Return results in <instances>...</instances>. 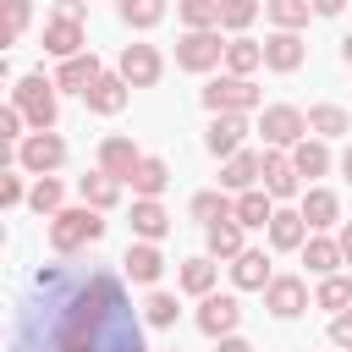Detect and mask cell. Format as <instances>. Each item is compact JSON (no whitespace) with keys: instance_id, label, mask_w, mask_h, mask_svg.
<instances>
[{"instance_id":"obj_1","label":"cell","mask_w":352,"mask_h":352,"mask_svg":"<svg viewBox=\"0 0 352 352\" xmlns=\"http://www.w3.org/2000/svg\"><path fill=\"white\" fill-rule=\"evenodd\" d=\"M60 308L66 314H60V324H55L44 352H143L121 280L88 275L82 286H72V297Z\"/></svg>"},{"instance_id":"obj_2","label":"cell","mask_w":352,"mask_h":352,"mask_svg":"<svg viewBox=\"0 0 352 352\" xmlns=\"http://www.w3.org/2000/svg\"><path fill=\"white\" fill-rule=\"evenodd\" d=\"M99 236H104V220H99L94 204L50 214V248H55V253H77L82 242H99Z\"/></svg>"},{"instance_id":"obj_3","label":"cell","mask_w":352,"mask_h":352,"mask_svg":"<svg viewBox=\"0 0 352 352\" xmlns=\"http://www.w3.org/2000/svg\"><path fill=\"white\" fill-rule=\"evenodd\" d=\"M11 104L33 121V132H50V126H55V82H44V77H22L16 94H11Z\"/></svg>"},{"instance_id":"obj_4","label":"cell","mask_w":352,"mask_h":352,"mask_svg":"<svg viewBox=\"0 0 352 352\" xmlns=\"http://www.w3.org/2000/svg\"><path fill=\"white\" fill-rule=\"evenodd\" d=\"M220 55H226V44H220L214 28H192V33L176 44V66H182V72H209Z\"/></svg>"},{"instance_id":"obj_5","label":"cell","mask_w":352,"mask_h":352,"mask_svg":"<svg viewBox=\"0 0 352 352\" xmlns=\"http://www.w3.org/2000/svg\"><path fill=\"white\" fill-rule=\"evenodd\" d=\"M258 132H264V143H270V148H286V143H302L308 116H302L297 104H270V110H264V121H258Z\"/></svg>"},{"instance_id":"obj_6","label":"cell","mask_w":352,"mask_h":352,"mask_svg":"<svg viewBox=\"0 0 352 352\" xmlns=\"http://www.w3.org/2000/svg\"><path fill=\"white\" fill-rule=\"evenodd\" d=\"M204 104H209L214 116H220V110H253V104H258V88L231 72V77H214V82L204 88Z\"/></svg>"},{"instance_id":"obj_7","label":"cell","mask_w":352,"mask_h":352,"mask_svg":"<svg viewBox=\"0 0 352 352\" xmlns=\"http://www.w3.org/2000/svg\"><path fill=\"white\" fill-rule=\"evenodd\" d=\"M60 160H66V143H60L55 132H33V138L16 148V165H22V170H33V176H50Z\"/></svg>"},{"instance_id":"obj_8","label":"cell","mask_w":352,"mask_h":352,"mask_svg":"<svg viewBox=\"0 0 352 352\" xmlns=\"http://www.w3.org/2000/svg\"><path fill=\"white\" fill-rule=\"evenodd\" d=\"M264 308H270L275 319H297V314L308 308V286H302L297 275H275V280L264 286Z\"/></svg>"},{"instance_id":"obj_9","label":"cell","mask_w":352,"mask_h":352,"mask_svg":"<svg viewBox=\"0 0 352 352\" xmlns=\"http://www.w3.org/2000/svg\"><path fill=\"white\" fill-rule=\"evenodd\" d=\"M121 77H126L132 88L160 82V50H154V44H126V50H121Z\"/></svg>"},{"instance_id":"obj_10","label":"cell","mask_w":352,"mask_h":352,"mask_svg":"<svg viewBox=\"0 0 352 352\" xmlns=\"http://www.w3.org/2000/svg\"><path fill=\"white\" fill-rule=\"evenodd\" d=\"M302 55H308V50H302V38H297L292 28H280V33L264 38V66H270V72H297Z\"/></svg>"},{"instance_id":"obj_11","label":"cell","mask_w":352,"mask_h":352,"mask_svg":"<svg viewBox=\"0 0 352 352\" xmlns=\"http://www.w3.org/2000/svg\"><path fill=\"white\" fill-rule=\"evenodd\" d=\"M236 319H242V308H236V297H204V308H198V330L204 336H231L236 330Z\"/></svg>"},{"instance_id":"obj_12","label":"cell","mask_w":352,"mask_h":352,"mask_svg":"<svg viewBox=\"0 0 352 352\" xmlns=\"http://www.w3.org/2000/svg\"><path fill=\"white\" fill-rule=\"evenodd\" d=\"M104 72H99V55L88 50V55H72V60H60V72H55V88H72V94H88L94 82H99Z\"/></svg>"},{"instance_id":"obj_13","label":"cell","mask_w":352,"mask_h":352,"mask_svg":"<svg viewBox=\"0 0 352 352\" xmlns=\"http://www.w3.org/2000/svg\"><path fill=\"white\" fill-rule=\"evenodd\" d=\"M242 132H248V121H242V110H220L214 116V126H209V154H236L242 148Z\"/></svg>"},{"instance_id":"obj_14","label":"cell","mask_w":352,"mask_h":352,"mask_svg":"<svg viewBox=\"0 0 352 352\" xmlns=\"http://www.w3.org/2000/svg\"><path fill=\"white\" fill-rule=\"evenodd\" d=\"M126 182H132V192H138V198H160V192H165V182H170V165H165V160H154V154H143V160L132 165V176H126Z\"/></svg>"},{"instance_id":"obj_15","label":"cell","mask_w":352,"mask_h":352,"mask_svg":"<svg viewBox=\"0 0 352 352\" xmlns=\"http://www.w3.org/2000/svg\"><path fill=\"white\" fill-rule=\"evenodd\" d=\"M77 192H82V204H94V209H116V204H121V176L88 170V176L77 182Z\"/></svg>"},{"instance_id":"obj_16","label":"cell","mask_w":352,"mask_h":352,"mask_svg":"<svg viewBox=\"0 0 352 352\" xmlns=\"http://www.w3.org/2000/svg\"><path fill=\"white\" fill-rule=\"evenodd\" d=\"M270 242H275L280 253L302 248V242H308V220H302V209H275V220H270Z\"/></svg>"},{"instance_id":"obj_17","label":"cell","mask_w":352,"mask_h":352,"mask_svg":"<svg viewBox=\"0 0 352 352\" xmlns=\"http://www.w3.org/2000/svg\"><path fill=\"white\" fill-rule=\"evenodd\" d=\"M44 50H50V55H60V60L82 55V28H77L72 16H55V22L44 28Z\"/></svg>"},{"instance_id":"obj_18","label":"cell","mask_w":352,"mask_h":352,"mask_svg":"<svg viewBox=\"0 0 352 352\" xmlns=\"http://www.w3.org/2000/svg\"><path fill=\"white\" fill-rule=\"evenodd\" d=\"M138 160H143V154L132 148V138H104V143H99V170H110V176H121V182L132 176Z\"/></svg>"},{"instance_id":"obj_19","label":"cell","mask_w":352,"mask_h":352,"mask_svg":"<svg viewBox=\"0 0 352 352\" xmlns=\"http://www.w3.org/2000/svg\"><path fill=\"white\" fill-rule=\"evenodd\" d=\"M258 176H264V154H242V148H236V154L226 160V170H220V187H236V192H248Z\"/></svg>"},{"instance_id":"obj_20","label":"cell","mask_w":352,"mask_h":352,"mask_svg":"<svg viewBox=\"0 0 352 352\" xmlns=\"http://www.w3.org/2000/svg\"><path fill=\"white\" fill-rule=\"evenodd\" d=\"M264 187H270V198H292V192H297V165H292L280 148L264 154Z\"/></svg>"},{"instance_id":"obj_21","label":"cell","mask_w":352,"mask_h":352,"mask_svg":"<svg viewBox=\"0 0 352 352\" xmlns=\"http://www.w3.org/2000/svg\"><path fill=\"white\" fill-rule=\"evenodd\" d=\"M231 280H236L242 292H258V286H270V258H264V253H253V248H242V253L231 258Z\"/></svg>"},{"instance_id":"obj_22","label":"cell","mask_w":352,"mask_h":352,"mask_svg":"<svg viewBox=\"0 0 352 352\" xmlns=\"http://www.w3.org/2000/svg\"><path fill=\"white\" fill-rule=\"evenodd\" d=\"M126 88H132L126 77H99V82H94L82 99H88V110H99V116H116V110L126 104Z\"/></svg>"},{"instance_id":"obj_23","label":"cell","mask_w":352,"mask_h":352,"mask_svg":"<svg viewBox=\"0 0 352 352\" xmlns=\"http://www.w3.org/2000/svg\"><path fill=\"white\" fill-rule=\"evenodd\" d=\"M121 264H126V275H132V280H143V286H148V280H160V270H165V258H160V248H154V242L126 248V258H121Z\"/></svg>"},{"instance_id":"obj_24","label":"cell","mask_w":352,"mask_h":352,"mask_svg":"<svg viewBox=\"0 0 352 352\" xmlns=\"http://www.w3.org/2000/svg\"><path fill=\"white\" fill-rule=\"evenodd\" d=\"M336 214H341L336 192H324V187H308V198H302V220H308L314 231H324V226H336Z\"/></svg>"},{"instance_id":"obj_25","label":"cell","mask_w":352,"mask_h":352,"mask_svg":"<svg viewBox=\"0 0 352 352\" xmlns=\"http://www.w3.org/2000/svg\"><path fill=\"white\" fill-rule=\"evenodd\" d=\"M132 231L154 242V236H165V231H170V214H165L154 198H138V204H132Z\"/></svg>"},{"instance_id":"obj_26","label":"cell","mask_w":352,"mask_h":352,"mask_svg":"<svg viewBox=\"0 0 352 352\" xmlns=\"http://www.w3.org/2000/svg\"><path fill=\"white\" fill-rule=\"evenodd\" d=\"M242 253V220H214L209 226V258H236Z\"/></svg>"},{"instance_id":"obj_27","label":"cell","mask_w":352,"mask_h":352,"mask_svg":"<svg viewBox=\"0 0 352 352\" xmlns=\"http://www.w3.org/2000/svg\"><path fill=\"white\" fill-rule=\"evenodd\" d=\"M302 264H308L314 275H336V264H341V242H330V236H308Z\"/></svg>"},{"instance_id":"obj_28","label":"cell","mask_w":352,"mask_h":352,"mask_svg":"<svg viewBox=\"0 0 352 352\" xmlns=\"http://www.w3.org/2000/svg\"><path fill=\"white\" fill-rule=\"evenodd\" d=\"M226 66H231L236 77H248L253 66H264V44H253V38H231V44H226Z\"/></svg>"},{"instance_id":"obj_29","label":"cell","mask_w":352,"mask_h":352,"mask_svg":"<svg viewBox=\"0 0 352 352\" xmlns=\"http://www.w3.org/2000/svg\"><path fill=\"white\" fill-rule=\"evenodd\" d=\"M292 165H297V176H324L330 170V148L314 138V143H297L292 148Z\"/></svg>"},{"instance_id":"obj_30","label":"cell","mask_w":352,"mask_h":352,"mask_svg":"<svg viewBox=\"0 0 352 352\" xmlns=\"http://www.w3.org/2000/svg\"><path fill=\"white\" fill-rule=\"evenodd\" d=\"M308 126H314L319 138H341V132H352L346 110H336V104H314V110H308Z\"/></svg>"},{"instance_id":"obj_31","label":"cell","mask_w":352,"mask_h":352,"mask_svg":"<svg viewBox=\"0 0 352 352\" xmlns=\"http://www.w3.org/2000/svg\"><path fill=\"white\" fill-rule=\"evenodd\" d=\"M231 214H236V204H231L226 192H198V198H192V220H204V226L231 220Z\"/></svg>"},{"instance_id":"obj_32","label":"cell","mask_w":352,"mask_h":352,"mask_svg":"<svg viewBox=\"0 0 352 352\" xmlns=\"http://www.w3.org/2000/svg\"><path fill=\"white\" fill-rule=\"evenodd\" d=\"M236 220H242V226H270V220H275L270 192H253V187H248V192L236 198Z\"/></svg>"},{"instance_id":"obj_33","label":"cell","mask_w":352,"mask_h":352,"mask_svg":"<svg viewBox=\"0 0 352 352\" xmlns=\"http://www.w3.org/2000/svg\"><path fill=\"white\" fill-rule=\"evenodd\" d=\"M209 286H214V258H187L182 264V292L209 297Z\"/></svg>"},{"instance_id":"obj_34","label":"cell","mask_w":352,"mask_h":352,"mask_svg":"<svg viewBox=\"0 0 352 352\" xmlns=\"http://www.w3.org/2000/svg\"><path fill=\"white\" fill-rule=\"evenodd\" d=\"M165 16V0H121V22H132V28H154Z\"/></svg>"},{"instance_id":"obj_35","label":"cell","mask_w":352,"mask_h":352,"mask_svg":"<svg viewBox=\"0 0 352 352\" xmlns=\"http://www.w3.org/2000/svg\"><path fill=\"white\" fill-rule=\"evenodd\" d=\"M28 204H33L38 214H60V182H55V176H38L33 192H28Z\"/></svg>"},{"instance_id":"obj_36","label":"cell","mask_w":352,"mask_h":352,"mask_svg":"<svg viewBox=\"0 0 352 352\" xmlns=\"http://www.w3.org/2000/svg\"><path fill=\"white\" fill-rule=\"evenodd\" d=\"M187 28H220V0H182Z\"/></svg>"},{"instance_id":"obj_37","label":"cell","mask_w":352,"mask_h":352,"mask_svg":"<svg viewBox=\"0 0 352 352\" xmlns=\"http://www.w3.org/2000/svg\"><path fill=\"white\" fill-rule=\"evenodd\" d=\"M258 16V0H220V28H231V33H242L248 22Z\"/></svg>"},{"instance_id":"obj_38","label":"cell","mask_w":352,"mask_h":352,"mask_svg":"<svg viewBox=\"0 0 352 352\" xmlns=\"http://www.w3.org/2000/svg\"><path fill=\"white\" fill-rule=\"evenodd\" d=\"M308 11H314V0H270V16H275L280 28H302Z\"/></svg>"},{"instance_id":"obj_39","label":"cell","mask_w":352,"mask_h":352,"mask_svg":"<svg viewBox=\"0 0 352 352\" xmlns=\"http://www.w3.org/2000/svg\"><path fill=\"white\" fill-rule=\"evenodd\" d=\"M352 302V280H341V275H324V286H319V308H346Z\"/></svg>"},{"instance_id":"obj_40","label":"cell","mask_w":352,"mask_h":352,"mask_svg":"<svg viewBox=\"0 0 352 352\" xmlns=\"http://www.w3.org/2000/svg\"><path fill=\"white\" fill-rule=\"evenodd\" d=\"M143 314H148V324H176V297L170 292H154L143 302Z\"/></svg>"},{"instance_id":"obj_41","label":"cell","mask_w":352,"mask_h":352,"mask_svg":"<svg viewBox=\"0 0 352 352\" xmlns=\"http://www.w3.org/2000/svg\"><path fill=\"white\" fill-rule=\"evenodd\" d=\"M22 28H28V0H6V44H16Z\"/></svg>"},{"instance_id":"obj_42","label":"cell","mask_w":352,"mask_h":352,"mask_svg":"<svg viewBox=\"0 0 352 352\" xmlns=\"http://www.w3.org/2000/svg\"><path fill=\"white\" fill-rule=\"evenodd\" d=\"M330 341H336V346H352V308H341V314L330 319Z\"/></svg>"},{"instance_id":"obj_43","label":"cell","mask_w":352,"mask_h":352,"mask_svg":"<svg viewBox=\"0 0 352 352\" xmlns=\"http://www.w3.org/2000/svg\"><path fill=\"white\" fill-rule=\"evenodd\" d=\"M22 121H28V116H22L16 104H6V110H0V138H22V132H16Z\"/></svg>"},{"instance_id":"obj_44","label":"cell","mask_w":352,"mask_h":352,"mask_svg":"<svg viewBox=\"0 0 352 352\" xmlns=\"http://www.w3.org/2000/svg\"><path fill=\"white\" fill-rule=\"evenodd\" d=\"M0 204H6V209H16V204H22V182H16V176H6V182H0Z\"/></svg>"},{"instance_id":"obj_45","label":"cell","mask_w":352,"mask_h":352,"mask_svg":"<svg viewBox=\"0 0 352 352\" xmlns=\"http://www.w3.org/2000/svg\"><path fill=\"white\" fill-rule=\"evenodd\" d=\"M55 16H72V22H82V0H60V11Z\"/></svg>"},{"instance_id":"obj_46","label":"cell","mask_w":352,"mask_h":352,"mask_svg":"<svg viewBox=\"0 0 352 352\" xmlns=\"http://www.w3.org/2000/svg\"><path fill=\"white\" fill-rule=\"evenodd\" d=\"M220 352H253V346H248L242 336H220Z\"/></svg>"},{"instance_id":"obj_47","label":"cell","mask_w":352,"mask_h":352,"mask_svg":"<svg viewBox=\"0 0 352 352\" xmlns=\"http://www.w3.org/2000/svg\"><path fill=\"white\" fill-rule=\"evenodd\" d=\"M336 242H341V258L352 264V226H341V236H336Z\"/></svg>"},{"instance_id":"obj_48","label":"cell","mask_w":352,"mask_h":352,"mask_svg":"<svg viewBox=\"0 0 352 352\" xmlns=\"http://www.w3.org/2000/svg\"><path fill=\"white\" fill-rule=\"evenodd\" d=\"M341 6H346V0H314V11H319V16H336Z\"/></svg>"},{"instance_id":"obj_49","label":"cell","mask_w":352,"mask_h":352,"mask_svg":"<svg viewBox=\"0 0 352 352\" xmlns=\"http://www.w3.org/2000/svg\"><path fill=\"white\" fill-rule=\"evenodd\" d=\"M341 176L352 182V143H346V154H341Z\"/></svg>"},{"instance_id":"obj_50","label":"cell","mask_w":352,"mask_h":352,"mask_svg":"<svg viewBox=\"0 0 352 352\" xmlns=\"http://www.w3.org/2000/svg\"><path fill=\"white\" fill-rule=\"evenodd\" d=\"M341 55H346V66H352V33H346V38H341Z\"/></svg>"},{"instance_id":"obj_51","label":"cell","mask_w":352,"mask_h":352,"mask_svg":"<svg viewBox=\"0 0 352 352\" xmlns=\"http://www.w3.org/2000/svg\"><path fill=\"white\" fill-rule=\"evenodd\" d=\"M341 352H352V346H341Z\"/></svg>"}]
</instances>
